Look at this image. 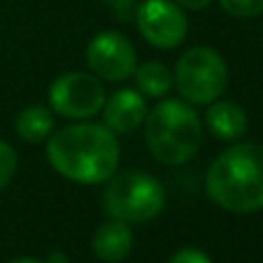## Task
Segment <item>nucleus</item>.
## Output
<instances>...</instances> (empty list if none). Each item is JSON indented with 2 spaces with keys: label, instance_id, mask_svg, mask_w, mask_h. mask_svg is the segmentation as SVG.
Returning a JSON list of instances; mask_svg holds the SVG:
<instances>
[{
  "label": "nucleus",
  "instance_id": "obj_1",
  "mask_svg": "<svg viewBox=\"0 0 263 263\" xmlns=\"http://www.w3.org/2000/svg\"><path fill=\"white\" fill-rule=\"evenodd\" d=\"M51 168L77 184H105L119 168V142L105 124L74 121L47 138Z\"/></svg>",
  "mask_w": 263,
  "mask_h": 263
},
{
  "label": "nucleus",
  "instance_id": "obj_2",
  "mask_svg": "<svg viewBox=\"0 0 263 263\" xmlns=\"http://www.w3.org/2000/svg\"><path fill=\"white\" fill-rule=\"evenodd\" d=\"M205 189L226 212L252 214L263 210V144L238 142L212 161Z\"/></svg>",
  "mask_w": 263,
  "mask_h": 263
},
{
  "label": "nucleus",
  "instance_id": "obj_3",
  "mask_svg": "<svg viewBox=\"0 0 263 263\" xmlns=\"http://www.w3.org/2000/svg\"><path fill=\"white\" fill-rule=\"evenodd\" d=\"M144 142L159 163L184 165L203 144V119L186 100H161L144 119Z\"/></svg>",
  "mask_w": 263,
  "mask_h": 263
},
{
  "label": "nucleus",
  "instance_id": "obj_4",
  "mask_svg": "<svg viewBox=\"0 0 263 263\" xmlns=\"http://www.w3.org/2000/svg\"><path fill=\"white\" fill-rule=\"evenodd\" d=\"M165 186L149 173L124 170L105 182L103 208L109 219L124 223H144L156 219L165 208Z\"/></svg>",
  "mask_w": 263,
  "mask_h": 263
},
{
  "label": "nucleus",
  "instance_id": "obj_5",
  "mask_svg": "<svg viewBox=\"0 0 263 263\" xmlns=\"http://www.w3.org/2000/svg\"><path fill=\"white\" fill-rule=\"evenodd\" d=\"M173 84L189 105H210L221 98L229 86L226 61L210 47H191L175 65Z\"/></svg>",
  "mask_w": 263,
  "mask_h": 263
},
{
  "label": "nucleus",
  "instance_id": "obj_6",
  "mask_svg": "<svg viewBox=\"0 0 263 263\" xmlns=\"http://www.w3.org/2000/svg\"><path fill=\"white\" fill-rule=\"evenodd\" d=\"M105 93L100 80L93 72L70 70L56 77L49 86L51 112L72 121H89L105 105Z\"/></svg>",
  "mask_w": 263,
  "mask_h": 263
},
{
  "label": "nucleus",
  "instance_id": "obj_7",
  "mask_svg": "<svg viewBox=\"0 0 263 263\" xmlns=\"http://www.w3.org/2000/svg\"><path fill=\"white\" fill-rule=\"evenodd\" d=\"M133 16L140 35L156 49H175L186 40V12L173 0H144Z\"/></svg>",
  "mask_w": 263,
  "mask_h": 263
},
{
  "label": "nucleus",
  "instance_id": "obj_8",
  "mask_svg": "<svg viewBox=\"0 0 263 263\" xmlns=\"http://www.w3.org/2000/svg\"><path fill=\"white\" fill-rule=\"evenodd\" d=\"M86 63L91 72L105 82H126L138 65L133 42L119 30H103L93 35L86 47Z\"/></svg>",
  "mask_w": 263,
  "mask_h": 263
},
{
  "label": "nucleus",
  "instance_id": "obj_9",
  "mask_svg": "<svg viewBox=\"0 0 263 263\" xmlns=\"http://www.w3.org/2000/svg\"><path fill=\"white\" fill-rule=\"evenodd\" d=\"M103 124L115 135H128L138 130L147 119V98L138 89H119L105 98Z\"/></svg>",
  "mask_w": 263,
  "mask_h": 263
},
{
  "label": "nucleus",
  "instance_id": "obj_10",
  "mask_svg": "<svg viewBox=\"0 0 263 263\" xmlns=\"http://www.w3.org/2000/svg\"><path fill=\"white\" fill-rule=\"evenodd\" d=\"M91 249L103 263H121L128 258L133 249V231L130 223H124L119 219H109L100 223L91 238Z\"/></svg>",
  "mask_w": 263,
  "mask_h": 263
},
{
  "label": "nucleus",
  "instance_id": "obj_11",
  "mask_svg": "<svg viewBox=\"0 0 263 263\" xmlns=\"http://www.w3.org/2000/svg\"><path fill=\"white\" fill-rule=\"evenodd\" d=\"M205 124H208L210 133L217 140L223 142H233V140L242 138L247 130V112L233 100L217 98L214 103L208 105V115H205Z\"/></svg>",
  "mask_w": 263,
  "mask_h": 263
},
{
  "label": "nucleus",
  "instance_id": "obj_12",
  "mask_svg": "<svg viewBox=\"0 0 263 263\" xmlns=\"http://www.w3.org/2000/svg\"><path fill=\"white\" fill-rule=\"evenodd\" d=\"M14 130L26 142H42L54 133V112L45 105H30L16 115Z\"/></svg>",
  "mask_w": 263,
  "mask_h": 263
},
{
  "label": "nucleus",
  "instance_id": "obj_13",
  "mask_svg": "<svg viewBox=\"0 0 263 263\" xmlns=\"http://www.w3.org/2000/svg\"><path fill=\"white\" fill-rule=\"evenodd\" d=\"M133 80H135V89L144 98H163L173 89V72L161 61H147V63L135 65Z\"/></svg>",
  "mask_w": 263,
  "mask_h": 263
},
{
  "label": "nucleus",
  "instance_id": "obj_14",
  "mask_svg": "<svg viewBox=\"0 0 263 263\" xmlns=\"http://www.w3.org/2000/svg\"><path fill=\"white\" fill-rule=\"evenodd\" d=\"M219 5L235 19H254L263 12V0H219Z\"/></svg>",
  "mask_w": 263,
  "mask_h": 263
},
{
  "label": "nucleus",
  "instance_id": "obj_15",
  "mask_svg": "<svg viewBox=\"0 0 263 263\" xmlns=\"http://www.w3.org/2000/svg\"><path fill=\"white\" fill-rule=\"evenodd\" d=\"M16 168H19V156H16L14 147L5 140H0V191L12 182V177L16 175Z\"/></svg>",
  "mask_w": 263,
  "mask_h": 263
},
{
  "label": "nucleus",
  "instance_id": "obj_16",
  "mask_svg": "<svg viewBox=\"0 0 263 263\" xmlns=\"http://www.w3.org/2000/svg\"><path fill=\"white\" fill-rule=\"evenodd\" d=\"M168 263H212V258L198 247H184L175 252Z\"/></svg>",
  "mask_w": 263,
  "mask_h": 263
},
{
  "label": "nucleus",
  "instance_id": "obj_17",
  "mask_svg": "<svg viewBox=\"0 0 263 263\" xmlns=\"http://www.w3.org/2000/svg\"><path fill=\"white\" fill-rule=\"evenodd\" d=\"M107 10L115 12V16H119L121 21H128L135 14V7H138V0H100Z\"/></svg>",
  "mask_w": 263,
  "mask_h": 263
},
{
  "label": "nucleus",
  "instance_id": "obj_18",
  "mask_svg": "<svg viewBox=\"0 0 263 263\" xmlns=\"http://www.w3.org/2000/svg\"><path fill=\"white\" fill-rule=\"evenodd\" d=\"M173 3H177L184 12H186V10H189V12H198V10H205L212 0H173Z\"/></svg>",
  "mask_w": 263,
  "mask_h": 263
},
{
  "label": "nucleus",
  "instance_id": "obj_19",
  "mask_svg": "<svg viewBox=\"0 0 263 263\" xmlns=\"http://www.w3.org/2000/svg\"><path fill=\"white\" fill-rule=\"evenodd\" d=\"M45 263H68V256L63 252H51Z\"/></svg>",
  "mask_w": 263,
  "mask_h": 263
},
{
  "label": "nucleus",
  "instance_id": "obj_20",
  "mask_svg": "<svg viewBox=\"0 0 263 263\" xmlns=\"http://www.w3.org/2000/svg\"><path fill=\"white\" fill-rule=\"evenodd\" d=\"M7 263H45V261H37V258H30V256H19V258H12Z\"/></svg>",
  "mask_w": 263,
  "mask_h": 263
}]
</instances>
